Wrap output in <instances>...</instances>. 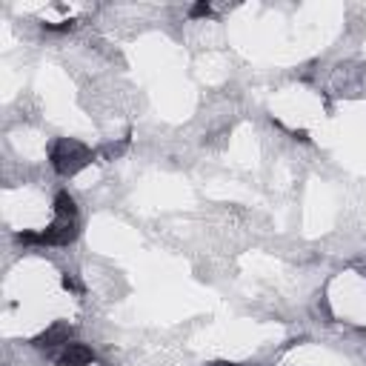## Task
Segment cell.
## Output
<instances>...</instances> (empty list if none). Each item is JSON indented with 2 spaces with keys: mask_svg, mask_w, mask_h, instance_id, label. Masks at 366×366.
I'll return each instance as SVG.
<instances>
[{
  "mask_svg": "<svg viewBox=\"0 0 366 366\" xmlns=\"http://www.w3.org/2000/svg\"><path fill=\"white\" fill-rule=\"evenodd\" d=\"M49 160H51V166H54L57 174L69 177V174H77L83 166L92 163V152H89L80 140L60 137V140H54V146H51V152H49Z\"/></svg>",
  "mask_w": 366,
  "mask_h": 366,
  "instance_id": "obj_1",
  "label": "cell"
},
{
  "mask_svg": "<svg viewBox=\"0 0 366 366\" xmlns=\"http://www.w3.org/2000/svg\"><path fill=\"white\" fill-rule=\"evenodd\" d=\"M74 237H77V223L74 220H63V217H57L46 232H40L43 246H69Z\"/></svg>",
  "mask_w": 366,
  "mask_h": 366,
  "instance_id": "obj_2",
  "label": "cell"
},
{
  "mask_svg": "<svg viewBox=\"0 0 366 366\" xmlns=\"http://www.w3.org/2000/svg\"><path fill=\"white\" fill-rule=\"evenodd\" d=\"M37 349H54V346H66V343H71V326L66 323V320H57V323H51L46 332H40L34 340H31Z\"/></svg>",
  "mask_w": 366,
  "mask_h": 366,
  "instance_id": "obj_3",
  "label": "cell"
},
{
  "mask_svg": "<svg viewBox=\"0 0 366 366\" xmlns=\"http://www.w3.org/2000/svg\"><path fill=\"white\" fill-rule=\"evenodd\" d=\"M94 360V352L83 343H66L57 355H54V363L57 366H86Z\"/></svg>",
  "mask_w": 366,
  "mask_h": 366,
  "instance_id": "obj_4",
  "label": "cell"
},
{
  "mask_svg": "<svg viewBox=\"0 0 366 366\" xmlns=\"http://www.w3.org/2000/svg\"><path fill=\"white\" fill-rule=\"evenodd\" d=\"M54 214L63 217V220H74L77 206H74V197L69 192H57V197H54Z\"/></svg>",
  "mask_w": 366,
  "mask_h": 366,
  "instance_id": "obj_5",
  "label": "cell"
},
{
  "mask_svg": "<svg viewBox=\"0 0 366 366\" xmlns=\"http://www.w3.org/2000/svg\"><path fill=\"white\" fill-rule=\"evenodd\" d=\"M123 149H126V140H123V143H117V146H114V143H109V146H103V149L97 152V157H103V160H112V157H117Z\"/></svg>",
  "mask_w": 366,
  "mask_h": 366,
  "instance_id": "obj_6",
  "label": "cell"
},
{
  "mask_svg": "<svg viewBox=\"0 0 366 366\" xmlns=\"http://www.w3.org/2000/svg\"><path fill=\"white\" fill-rule=\"evenodd\" d=\"M63 286H66L69 292H83V283H80V280H77L74 274H69V272L63 274Z\"/></svg>",
  "mask_w": 366,
  "mask_h": 366,
  "instance_id": "obj_7",
  "label": "cell"
},
{
  "mask_svg": "<svg viewBox=\"0 0 366 366\" xmlns=\"http://www.w3.org/2000/svg\"><path fill=\"white\" fill-rule=\"evenodd\" d=\"M209 11H212V6H209V3H194V6L189 9V14H192V17H206Z\"/></svg>",
  "mask_w": 366,
  "mask_h": 366,
  "instance_id": "obj_8",
  "label": "cell"
},
{
  "mask_svg": "<svg viewBox=\"0 0 366 366\" xmlns=\"http://www.w3.org/2000/svg\"><path fill=\"white\" fill-rule=\"evenodd\" d=\"M74 23L71 20H60V23H43V29H49V31H69Z\"/></svg>",
  "mask_w": 366,
  "mask_h": 366,
  "instance_id": "obj_9",
  "label": "cell"
},
{
  "mask_svg": "<svg viewBox=\"0 0 366 366\" xmlns=\"http://www.w3.org/2000/svg\"><path fill=\"white\" fill-rule=\"evenodd\" d=\"M212 366H240V363H226V360H217V363H212Z\"/></svg>",
  "mask_w": 366,
  "mask_h": 366,
  "instance_id": "obj_10",
  "label": "cell"
}]
</instances>
